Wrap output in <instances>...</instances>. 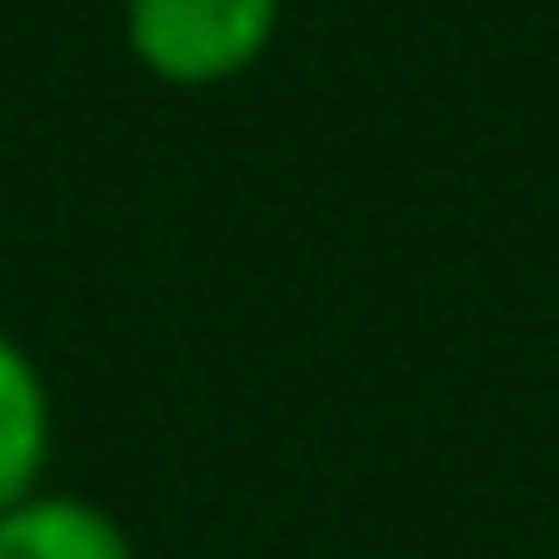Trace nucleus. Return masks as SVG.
I'll return each instance as SVG.
<instances>
[{
    "instance_id": "1",
    "label": "nucleus",
    "mask_w": 559,
    "mask_h": 559,
    "mask_svg": "<svg viewBox=\"0 0 559 559\" xmlns=\"http://www.w3.org/2000/svg\"><path fill=\"white\" fill-rule=\"evenodd\" d=\"M284 0H128V50L164 85H227L270 50Z\"/></svg>"
},
{
    "instance_id": "2",
    "label": "nucleus",
    "mask_w": 559,
    "mask_h": 559,
    "mask_svg": "<svg viewBox=\"0 0 559 559\" xmlns=\"http://www.w3.org/2000/svg\"><path fill=\"white\" fill-rule=\"evenodd\" d=\"M0 559H135V546L99 503L36 489L0 510Z\"/></svg>"
},
{
    "instance_id": "3",
    "label": "nucleus",
    "mask_w": 559,
    "mask_h": 559,
    "mask_svg": "<svg viewBox=\"0 0 559 559\" xmlns=\"http://www.w3.org/2000/svg\"><path fill=\"white\" fill-rule=\"evenodd\" d=\"M43 461H50V390L36 361L0 333V510L36 496Z\"/></svg>"
}]
</instances>
